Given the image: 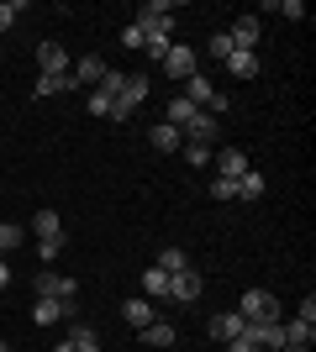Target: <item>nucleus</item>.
<instances>
[{"label":"nucleus","mask_w":316,"mask_h":352,"mask_svg":"<svg viewBox=\"0 0 316 352\" xmlns=\"http://www.w3.org/2000/svg\"><path fill=\"white\" fill-rule=\"evenodd\" d=\"M37 300H63V305H79V284L69 274H53V268H37V279H32Z\"/></svg>","instance_id":"obj_1"},{"label":"nucleus","mask_w":316,"mask_h":352,"mask_svg":"<svg viewBox=\"0 0 316 352\" xmlns=\"http://www.w3.org/2000/svg\"><path fill=\"white\" fill-rule=\"evenodd\" d=\"M148 100V74H127V85H121V95L111 100V121H127L137 111V105Z\"/></svg>","instance_id":"obj_2"},{"label":"nucleus","mask_w":316,"mask_h":352,"mask_svg":"<svg viewBox=\"0 0 316 352\" xmlns=\"http://www.w3.org/2000/svg\"><path fill=\"white\" fill-rule=\"evenodd\" d=\"M238 316H242V321H280V300H274V294L269 289H248V294H242V300H238Z\"/></svg>","instance_id":"obj_3"},{"label":"nucleus","mask_w":316,"mask_h":352,"mask_svg":"<svg viewBox=\"0 0 316 352\" xmlns=\"http://www.w3.org/2000/svg\"><path fill=\"white\" fill-rule=\"evenodd\" d=\"M158 69L169 74V79H190V74H200V53L196 47H185V43H174L164 53V63H158Z\"/></svg>","instance_id":"obj_4"},{"label":"nucleus","mask_w":316,"mask_h":352,"mask_svg":"<svg viewBox=\"0 0 316 352\" xmlns=\"http://www.w3.org/2000/svg\"><path fill=\"white\" fill-rule=\"evenodd\" d=\"M206 279H200V268H180V274H169V300H180V305H196Z\"/></svg>","instance_id":"obj_5"},{"label":"nucleus","mask_w":316,"mask_h":352,"mask_svg":"<svg viewBox=\"0 0 316 352\" xmlns=\"http://www.w3.org/2000/svg\"><path fill=\"white\" fill-rule=\"evenodd\" d=\"M216 132H222V121L211 116V111H196V116L185 121V142H196V147H211Z\"/></svg>","instance_id":"obj_6"},{"label":"nucleus","mask_w":316,"mask_h":352,"mask_svg":"<svg viewBox=\"0 0 316 352\" xmlns=\"http://www.w3.org/2000/svg\"><path fill=\"white\" fill-rule=\"evenodd\" d=\"M32 321L53 326V321H79V305H63V300H37L32 305Z\"/></svg>","instance_id":"obj_7"},{"label":"nucleus","mask_w":316,"mask_h":352,"mask_svg":"<svg viewBox=\"0 0 316 352\" xmlns=\"http://www.w3.org/2000/svg\"><path fill=\"white\" fill-rule=\"evenodd\" d=\"M74 74H37V85H32V95L37 100H53V95H74Z\"/></svg>","instance_id":"obj_8"},{"label":"nucleus","mask_w":316,"mask_h":352,"mask_svg":"<svg viewBox=\"0 0 316 352\" xmlns=\"http://www.w3.org/2000/svg\"><path fill=\"white\" fill-rule=\"evenodd\" d=\"M37 69H43V74H69L74 58L63 53V43H37Z\"/></svg>","instance_id":"obj_9"},{"label":"nucleus","mask_w":316,"mask_h":352,"mask_svg":"<svg viewBox=\"0 0 316 352\" xmlns=\"http://www.w3.org/2000/svg\"><path fill=\"white\" fill-rule=\"evenodd\" d=\"M211 158H216V174H222V179H242L248 168H253L242 147H222V153H211Z\"/></svg>","instance_id":"obj_10"},{"label":"nucleus","mask_w":316,"mask_h":352,"mask_svg":"<svg viewBox=\"0 0 316 352\" xmlns=\"http://www.w3.org/2000/svg\"><path fill=\"white\" fill-rule=\"evenodd\" d=\"M32 236H37V242H59V248H63V221H59V210H37V216H32Z\"/></svg>","instance_id":"obj_11"},{"label":"nucleus","mask_w":316,"mask_h":352,"mask_svg":"<svg viewBox=\"0 0 316 352\" xmlns=\"http://www.w3.org/2000/svg\"><path fill=\"white\" fill-rule=\"evenodd\" d=\"M121 321L132 326V331H143V326H153V321H158V310H153V300H137V294H132V300L121 305Z\"/></svg>","instance_id":"obj_12"},{"label":"nucleus","mask_w":316,"mask_h":352,"mask_svg":"<svg viewBox=\"0 0 316 352\" xmlns=\"http://www.w3.org/2000/svg\"><path fill=\"white\" fill-rule=\"evenodd\" d=\"M258 16H238V21H232V27H227V37H232V43L238 47H248V53H258Z\"/></svg>","instance_id":"obj_13"},{"label":"nucleus","mask_w":316,"mask_h":352,"mask_svg":"<svg viewBox=\"0 0 316 352\" xmlns=\"http://www.w3.org/2000/svg\"><path fill=\"white\" fill-rule=\"evenodd\" d=\"M69 74H74V85H79V89H95V85L105 79V63L90 53V58H74V69H69Z\"/></svg>","instance_id":"obj_14"},{"label":"nucleus","mask_w":316,"mask_h":352,"mask_svg":"<svg viewBox=\"0 0 316 352\" xmlns=\"http://www.w3.org/2000/svg\"><path fill=\"white\" fill-rule=\"evenodd\" d=\"M148 142L158 147V153H180V147H185V132H180V126H169V121H158V126L148 132Z\"/></svg>","instance_id":"obj_15"},{"label":"nucleus","mask_w":316,"mask_h":352,"mask_svg":"<svg viewBox=\"0 0 316 352\" xmlns=\"http://www.w3.org/2000/svg\"><path fill=\"white\" fill-rule=\"evenodd\" d=\"M242 331H248V321H242L238 310H227V316L211 321V337H216V342H232V337H242Z\"/></svg>","instance_id":"obj_16"},{"label":"nucleus","mask_w":316,"mask_h":352,"mask_svg":"<svg viewBox=\"0 0 316 352\" xmlns=\"http://www.w3.org/2000/svg\"><path fill=\"white\" fill-rule=\"evenodd\" d=\"M227 69L238 74V79H258V69H264V58H258V53H248V47H238V53L227 58Z\"/></svg>","instance_id":"obj_17"},{"label":"nucleus","mask_w":316,"mask_h":352,"mask_svg":"<svg viewBox=\"0 0 316 352\" xmlns=\"http://www.w3.org/2000/svg\"><path fill=\"white\" fill-rule=\"evenodd\" d=\"M143 300H169V274L164 268H143Z\"/></svg>","instance_id":"obj_18"},{"label":"nucleus","mask_w":316,"mask_h":352,"mask_svg":"<svg viewBox=\"0 0 316 352\" xmlns=\"http://www.w3.org/2000/svg\"><path fill=\"white\" fill-rule=\"evenodd\" d=\"M69 347H74V352H101V337H95V326L74 321V326H69Z\"/></svg>","instance_id":"obj_19"},{"label":"nucleus","mask_w":316,"mask_h":352,"mask_svg":"<svg viewBox=\"0 0 316 352\" xmlns=\"http://www.w3.org/2000/svg\"><path fill=\"white\" fill-rule=\"evenodd\" d=\"M143 342H148V347H174L180 331H174L169 321H153V326H143Z\"/></svg>","instance_id":"obj_20"},{"label":"nucleus","mask_w":316,"mask_h":352,"mask_svg":"<svg viewBox=\"0 0 316 352\" xmlns=\"http://www.w3.org/2000/svg\"><path fill=\"white\" fill-rule=\"evenodd\" d=\"M238 200H264V168H248L238 179Z\"/></svg>","instance_id":"obj_21"},{"label":"nucleus","mask_w":316,"mask_h":352,"mask_svg":"<svg viewBox=\"0 0 316 352\" xmlns=\"http://www.w3.org/2000/svg\"><path fill=\"white\" fill-rule=\"evenodd\" d=\"M21 242H27V226H11V221H0V258H11Z\"/></svg>","instance_id":"obj_22"},{"label":"nucleus","mask_w":316,"mask_h":352,"mask_svg":"<svg viewBox=\"0 0 316 352\" xmlns=\"http://www.w3.org/2000/svg\"><path fill=\"white\" fill-rule=\"evenodd\" d=\"M153 268H164V274H180V268H190V258H185V248H164Z\"/></svg>","instance_id":"obj_23"},{"label":"nucleus","mask_w":316,"mask_h":352,"mask_svg":"<svg viewBox=\"0 0 316 352\" xmlns=\"http://www.w3.org/2000/svg\"><path fill=\"white\" fill-rule=\"evenodd\" d=\"M85 111L90 116H111V95L105 89H85Z\"/></svg>","instance_id":"obj_24"},{"label":"nucleus","mask_w":316,"mask_h":352,"mask_svg":"<svg viewBox=\"0 0 316 352\" xmlns=\"http://www.w3.org/2000/svg\"><path fill=\"white\" fill-rule=\"evenodd\" d=\"M211 200H238V179H211Z\"/></svg>","instance_id":"obj_25"},{"label":"nucleus","mask_w":316,"mask_h":352,"mask_svg":"<svg viewBox=\"0 0 316 352\" xmlns=\"http://www.w3.org/2000/svg\"><path fill=\"white\" fill-rule=\"evenodd\" d=\"M27 11V6H21V0H0V32H11L16 27V16Z\"/></svg>","instance_id":"obj_26"},{"label":"nucleus","mask_w":316,"mask_h":352,"mask_svg":"<svg viewBox=\"0 0 316 352\" xmlns=\"http://www.w3.org/2000/svg\"><path fill=\"white\" fill-rule=\"evenodd\" d=\"M211 53H216V58H232V53H238V43H232L227 32H216V37H211Z\"/></svg>","instance_id":"obj_27"},{"label":"nucleus","mask_w":316,"mask_h":352,"mask_svg":"<svg viewBox=\"0 0 316 352\" xmlns=\"http://www.w3.org/2000/svg\"><path fill=\"white\" fill-rule=\"evenodd\" d=\"M269 11L290 16V21H306V6H301V0H280V6H269Z\"/></svg>","instance_id":"obj_28"},{"label":"nucleus","mask_w":316,"mask_h":352,"mask_svg":"<svg viewBox=\"0 0 316 352\" xmlns=\"http://www.w3.org/2000/svg\"><path fill=\"white\" fill-rule=\"evenodd\" d=\"M143 43H148V37H143V27H137V21H132L127 32H121V47H132V53H143Z\"/></svg>","instance_id":"obj_29"},{"label":"nucleus","mask_w":316,"mask_h":352,"mask_svg":"<svg viewBox=\"0 0 316 352\" xmlns=\"http://www.w3.org/2000/svg\"><path fill=\"white\" fill-rule=\"evenodd\" d=\"M185 158L196 163V168H206V163H211V147H196V142H185Z\"/></svg>","instance_id":"obj_30"},{"label":"nucleus","mask_w":316,"mask_h":352,"mask_svg":"<svg viewBox=\"0 0 316 352\" xmlns=\"http://www.w3.org/2000/svg\"><path fill=\"white\" fill-rule=\"evenodd\" d=\"M227 352H258L253 331H242V337H232V342H227Z\"/></svg>","instance_id":"obj_31"},{"label":"nucleus","mask_w":316,"mask_h":352,"mask_svg":"<svg viewBox=\"0 0 316 352\" xmlns=\"http://www.w3.org/2000/svg\"><path fill=\"white\" fill-rule=\"evenodd\" d=\"M59 252H63L59 242H37V258H43V263H53V258H59Z\"/></svg>","instance_id":"obj_32"},{"label":"nucleus","mask_w":316,"mask_h":352,"mask_svg":"<svg viewBox=\"0 0 316 352\" xmlns=\"http://www.w3.org/2000/svg\"><path fill=\"white\" fill-rule=\"evenodd\" d=\"M6 284H11V258H0V294H6Z\"/></svg>","instance_id":"obj_33"},{"label":"nucleus","mask_w":316,"mask_h":352,"mask_svg":"<svg viewBox=\"0 0 316 352\" xmlns=\"http://www.w3.org/2000/svg\"><path fill=\"white\" fill-rule=\"evenodd\" d=\"M280 352H311V347H280Z\"/></svg>","instance_id":"obj_34"},{"label":"nucleus","mask_w":316,"mask_h":352,"mask_svg":"<svg viewBox=\"0 0 316 352\" xmlns=\"http://www.w3.org/2000/svg\"><path fill=\"white\" fill-rule=\"evenodd\" d=\"M0 352H11V342H6V337H0Z\"/></svg>","instance_id":"obj_35"}]
</instances>
